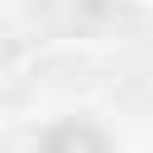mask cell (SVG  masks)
<instances>
[{"instance_id":"6da1fadb","label":"cell","mask_w":153,"mask_h":153,"mask_svg":"<svg viewBox=\"0 0 153 153\" xmlns=\"http://www.w3.org/2000/svg\"><path fill=\"white\" fill-rule=\"evenodd\" d=\"M43 153H105V143H100L86 124H67V129H57V134L43 143Z\"/></svg>"}]
</instances>
